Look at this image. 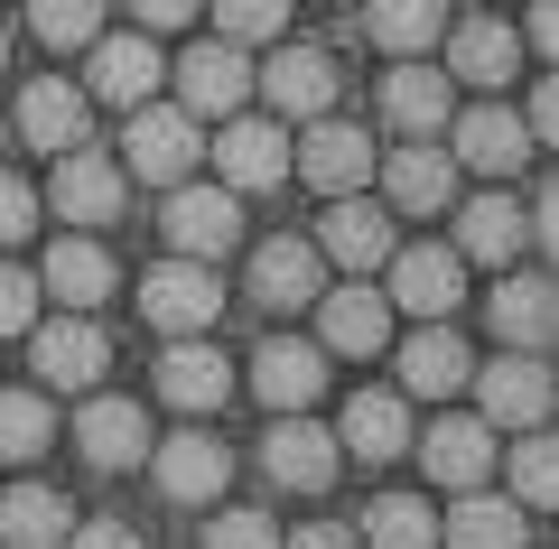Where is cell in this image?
Masks as SVG:
<instances>
[{
	"label": "cell",
	"instance_id": "1",
	"mask_svg": "<svg viewBox=\"0 0 559 549\" xmlns=\"http://www.w3.org/2000/svg\"><path fill=\"white\" fill-rule=\"evenodd\" d=\"M382 279H392V308H411V317H457V298H466V252L457 242H392L382 252Z\"/></svg>",
	"mask_w": 559,
	"mask_h": 549
},
{
	"label": "cell",
	"instance_id": "2",
	"mask_svg": "<svg viewBox=\"0 0 559 549\" xmlns=\"http://www.w3.org/2000/svg\"><path fill=\"white\" fill-rule=\"evenodd\" d=\"M140 317L159 335H205L224 317V279H215V261H197V252H178V261H159V271L140 279Z\"/></svg>",
	"mask_w": 559,
	"mask_h": 549
},
{
	"label": "cell",
	"instance_id": "3",
	"mask_svg": "<svg viewBox=\"0 0 559 549\" xmlns=\"http://www.w3.org/2000/svg\"><path fill=\"white\" fill-rule=\"evenodd\" d=\"M261 466H271L280 493H326V485H336V466H345V447H336V429H318L308 410H271Z\"/></svg>",
	"mask_w": 559,
	"mask_h": 549
},
{
	"label": "cell",
	"instance_id": "4",
	"mask_svg": "<svg viewBox=\"0 0 559 549\" xmlns=\"http://www.w3.org/2000/svg\"><path fill=\"white\" fill-rule=\"evenodd\" d=\"M103 363H112V345H103L94 317H57V326H28V373H38V392H94Z\"/></svg>",
	"mask_w": 559,
	"mask_h": 549
},
{
	"label": "cell",
	"instance_id": "5",
	"mask_svg": "<svg viewBox=\"0 0 559 549\" xmlns=\"http://www.w3.org/2000/svg\"><path fill=\"white\" fill-rule=\"evenodd\" d=\"M197 158H205V140H197L187 103H131V177L178 187V177H197Z\"/></svg>",
	"mask_w": 559,
	"mask_h": 549
},
{
	"label": "cell",
	"instance_id": "6",
	"mask_svg": "<svg viewBox=\"0 0 559 549\" xmlns=\"http://www.w3.org/2000/svg\"><path fill=\"white\" fill-rule=\"evenodd\" d=\"M476 401H485V429H540L550 419V363L540 354H503V363H476Z\"/></svg>",
	"mask_w": 559,
	"mask_h": 549
},
{
	"label": "cell",
	"instance_id": "7",
	"mask_svg": "<svg viewBox=\"0 0 559 549\" xmlns=\"http://www.w3.org/2000/svg\"><path fill=\"white\" fill-rule=\"evenodd\" d=\"M242 289H252L271 317H289V308H308V298L326 289V252H318V242H299V234H271V242H252Z\"/></svg>",
	"mask_w": 559,
	"mask_h": 549
},
{
	"label": "cell",
	"instance_id": "8",
	"mask_svg": "<svg viewBox=\"0 0 559 549\" xmlns=\"http://www.w3.org/2000/svg\"><path fill=\"white\" fill-rule=\"evenodd\" d=\"M168 242H178V252H197V261H224V252H234V242H242V196H234V187H187V177H178V187H168Z\"/></svg>",
	"mask_w": 559,
	"mask_h": 549
},
{
	"label": "cell",
	"instance_id": "9",
	"mask_svg": "<svg viewBox=\"0 0 559 549\" xmlns=\"http://www.w3.org/2000/svg\"><path fill=\"white\" fill-rule=\"evenodd\" d=\"M150 475H159L168 503H215V493L234 485V447H224V438H205V429L150 438Z\"/></svg>",
	"mask_w": 559,
	"mask_h": 549
},
{
	"label": "cell",
	"instance_id": "10",
	"mask_svg": "<svg viewBox=\"0 0 559 549\" xmlns=\"http://www.w3.org/2000/svg\"><path fill=\"white\" fill-rule=\"evenodd\" d=\"M261 94H271V112L280 121H318V112H336V57H326V47H280L271 65H261Z\"/></svg>",
	"mask_w": 559,
	"mask_h": 549
},
{
	"label": "cell",
	"instance_id": "11",
	"mask_svg": "<svg viewBox=\"0 0 559 549\" xmlns=\"http://www.w3.org/2000/svg\"><path fill=\"white\" fill-rule=\"evenodd\" d=\"M448 112H457V94H448V65L429 57H401L392 75H382V121H392L401 140H439Z\"/></svg>",
	"mask_w": 559,
	"mask_h": 549
},
{
	"label": "cell",
	"instance_id": "12",
	"mask_svg": "<svg viewBox=\"0 0 559 549\" xmlns=\"http://www.w3.org/2000/svg\"><path fill=\"white\" fill-rule=\"evenodd\" d=\"M373 158H382V150L355 131V121H326V112H318V131H308L299 150H289V168H299L308 187H318V196H355L364 177H373Z\"/></svg>",
	"mask_w": 559,
	"mask_h": 549
},
{
	"label": "cell",
	"instance_id": "13",
	"mask_svg": "<svg viewBox=\"0 0 559 549\" xmlns=\"http://www.w3.org/2000/svg\"><path fill=\"white\" fill-rule=\"evenodd\" d=\"M373 168H382V205L392 215H448V196H457V158L429 150V140H401Z\"/></svg>",
	"mask_w": 559,
	"mask_h": 549
},
{
	"label": "cell",
	"instance_id": "14",
	"mask_svg": "<svg viewBox=\"0 0 559 549\" xmlns=\"http://www.w3.org/2000/svg\"><path fill=\"white\" fill-rule=\"evenodd\" d=\"M47 205H57L66 224H84V234H94V224H112L121 215V168L103 150H57V177H47Z\"/></svg>",
	"mask_w": 559,
	"mask_h": 549
},
{
	"label": "cell",
	"instance_id": "15",
	"mask_svg": "<svg viewBox=\"0 0 559 549\" xmlns=\"http://www.w3.org/2000/svg\"><path fill=\"white\" fill-rule=\"evenodd\" d=\"M485 326H495V345H522V354H540V345H550V326H559L550 271H513V261H503L495 298H485Z\"/></svg>",
	"mask_w": 559,
	"mask_h": 549
},
{
	"label": "cell",
	"instance_id": "16",
	"mask_svg": "<svg viewBox=\"0 0 559 549\" xmlns=\"http://www.w3.org/2000/svg\"><path fill=\"white\" fill-rule=\"evenodd\" d=\"M466 373H476L466 335L448 317H419V335L401 345V401H448V392H466Z\"/></svg>",
	"mask_w": 559,
	"mask_h": 549
},
{
	"label": "cell",
	"instance_id": "17",
	"mask_svg": "<svg viewBox=\"0 0 559 549\" xmlns=\"http://www.w3.org/2000/svg\"><path fill=\"white\" fill-rule=\"evenodd\" d=\"M168 75H178V103H187V112H242V94H252V65H242V47L234 38H205V47H187V57L178 65H168Z\"/></svg>",
	"mask_w": 559,
	"mask_h": 549
},
{
	"label": "cell",
	"instance_id": "18",
	"mask_svg": "<svg viewBox=\"0 0 559 549\" xmlns=\"http://www.w3.org/2000/svg\"><path fill=\"white\" fill-rule=\"evenodd\" d=\"M308 308H318V345L326 354H382L392 345V298L364 289V271H355V289H318Z\"/></svg>",
	"mask_w": 559,
	"mask_h": 549
},
{
	"label": "cell",
	"instance_id": "19",
	"mask_svg": "<svg viewBox=\"0 0 559 549\" xmlns=\"http://www.w3.org/2000/svg\"><path fill=\"white\" fill-rule=\"evenodd\" d=\"M159 401H178V410H197V419L234 401V363L215 354V326H205V335H178V345L159 354Z\"/></svg>",
	"mask_w": 559,
	"mask_h": 549
},
{
	"label": "cell",
	"instance_id": "20",
	"mask_svg": "<svg viewBox=\"0 0 559 549\" xmlns=\"http://www.w3.org/2000/svg\"><path fill=\"white\" fill-rule=\"evenodd\" d=\"M318 252L336 261V271H382V252H392V205H364V187L355 196H326Z\"/></svg>",
	"mask_w": 559,
	"mask_h": 549
},
{
	"label": "cell",
	"instance_id": "21",
	"mask_svg": "<svg viewBox=\"0 0 559 549\" xmlns=\"http://www.w3.org/2000/svg\"><path fill=\"white\" fill-rule=\"evenodd\" d=\"M75 447H84V466H103V475L140 466V456H150V419H140V401L94 392V401L75 410Z\"/></svg>",
	"mask_w": 559,
	"mask_h": 549
},
{
	"label": "cell",
	"instance_id": "22",
	"mask_svg": "<svg viewBox=\"0 0 559 549\" xmlns=\"http://www.w3.org/2000/svg\"><path fill=\"white\" fill-rule=\"evenodd\" d=\"M84 57H94V94L103 103H121V112H131V103H150L159 94V75H168V57L150 38H112V28H94V38H84Z\"/></svg>",
	"mask_w": 559,
	"mask_h": 549
},
{
	"label": "cell",
	"instance_id": "23",
	"mask_svg": "<svg viewBox=\"0 0 559 549\" xmlns=\"http://www.w3.org/2000/svg\"><path fill=\"white\" fill-rule=\"evenodd\" d=\"M439 38H448V75L485 84V94H503V84L522 75V28H503L495 10H485V20H457V28H439Z\"/></svg>",
	"mask_w": 559,
	"mask_h": 549
},
{
	"label": "cell",
	"instance_id": "24",
	"mask_svg": "<svg viewBox=\"0 0 559 549\" xmlns=\"http://www.w3.org/2000/svg\"><path fill=\"white\" fill-rule=\"evenodd\" d=\"M448 140H457V168H485V177H513L522 158H532V131H522V112H503V103L448 112Z\"/></svg>",
	"mask_w": 559,
	"mask_h": 549
},
{
	"label": "cell",
	"instance_id": "25",
	"mask_svg": "<svg viewBox=\"0 0 559 549\" xmlns=\"http://www.w3.org/2000/svg\"><path fill=\"white\" fill-rule=\"evenodd\" d=\"M224 168V187L234 196H261V187H280L289 177V140H280V121H224V140H205Z\"/></svg>",
	"mask_w": 559,
	"mask_h": 549
},
{
	"label": "cell",
	"instance_id": "26",
	"mask_svg": "<svg viewBox=\"0 0 559 549\" xmlns=\"http://www.w3.org/2000/svg\"><path fill=\"white\" fill-rule=\"evenodd\" d=\"M336 447L355 456V466H392L401 447H411V401L401 392H355L336 419Z\"/></svg>",
	"mask_w": 559,
	"mask_h": 549
},
{
	"label": "cell",
	"instance_id": "27",
	"mask_svg": "<svg viewBox=\"0 0 559 549\" xmlns=\"http://www.w3.org/2000/svg\"><path fill=\"white\" fill-rule=\"evenodd\" d=\"M252 392L271 401V410H308V401L326 392V345H299V335H271V345L252 354Z\"/></svg>",
	"mask_w": 559,
	"mask_h": 549
},
{
	"label": "cell",
	"instance_id": "28",
	"mask_svg": "<svg viewBox=\"0 0 559 549\" xmlns=\"http://www.w3.org/2000/svg\"><path fill=\"white\" fill-rule=\"evenodd\" d=\"M411 447L429 456V485H448V493L495 475V429L485 419H429V438H411Z\"/></svg>",
	"mask_w": 559,
	"mask_h": 549
},
{
	"label": "cell",
	"instance_id": "29",
	"mask_svg": "<svg viewBox=\"0 0 559 549\" xmlns=\"http://www.w3.org/2000/svg\"><path fill=\"white\" fill-rule=\"evenodd\" d=\"M84 121H94V103H84L75 84L38 75V84L20 94V112H10V131H20L28 150H47V158H57V150H75V140H84Z\"/></svg>",
	"mask_w": 559,
	"mask_h": 549
},
{
	"label": "cell",
	"instance_id": "30",
	"mask_svg": "<svg viewBox=\"0 0 559 549\" xmlns=\"http://www.w3.org/2000/svg\"><path fill=\"white\" fill-rule=\"evenodd\" d=\"M522 196L513 187H495V196H476V205H457V252L466 261H485V271H503V261L522 252Z\"/></svg>",
	"mask_w": 559,
	"mask_h": 549
},
{
	"label": "cell",
	"instance_id": "31",
	"mask_svg": "<svg viewBox=\"0 0 559 549\" xmlns=\"http://www.w3.org/2000/svg\"><path fill=\"white\" fill-rule=\"evenodd\" d=\"M38 289H57L66 308H103V298H112V252H103L94 234H66V242H47V271H38Z\"/></svg>",
	"mask_w": 559,
	"mask_h": 549
},
{
	"label": "cell",
	"instance_id": "32",
	"mask_svg": "<svg viewBox=\"0 0 559 549\" xmlns=\"http://www.w3.org/2000/svg\"><path fill=\"white\" fill-rule=\"evenodd\" d=\"M439 540H448V549H522V503H503V493L466 485L457 512L439 522Z\"/></svg>",
	"mask_w": 559,
	"mask_h": 549
},
{
	"label": "cell",
	"instance_id": "33",
	"mask_svg": "<svg viewBox=\"0 0 559 549\" xmlns=\"http://www.w3.org/2000/svg\"><path fill=\"white\" fill-rule=\"evenodd\" d=\"M66 522H75V503L47 493V485H10V493H0V540H10V549H57Z\"/></svg>",
	"mask_w": 559,
	"mask_h": 549
},
{
	"label": "cell",
	"instance_id": "34",
	"mask_svg": "<svg viewBox=\"0 0 559 549\" xmlns=\"http://www.w3.org/2000/svg\"><path fill=\"white\" fill-rule=\"evenodd\" d=\"M439 28H448V0H373L364 10V38L392 47V57H429Z\"/></svg>",
	"mask_w": 559,
	"mask_h": 549
},
{
	"label": "cell",
	"instance_id": "35",
	"mask_svg": "<svg viewBox=\"0 0 559 549\" xmlns=\"http://www.w3.org/2000/svg\"><path fill=\"white\" fill-rule=\"evenodd\" d=\"M364 549H439L429 493H382V503H364Z\"/></svg>",
	"mask_w": 559,
	"mask_h": 549
},
{
	"label": "cell",
	"instance_id": "36",
	"mask_svg": "<svg viewBox=\"0 0 559 549\" xmlns=\"http://www.w3.org/2000/svg\"><path fill=\"white\" fill-rule=\"evenodd\" d=\"M57 447V410L47 392H0V466H28V456Z\"/></svg>",
	"mask_w": 559,
	"mask_h": 549
},
{
	"label": "cell",
	"instance_id": "37",
	"mask_svg": "<svg viewBox=\"0 0 559 549\" xmlns=\"http://www.w3.org/2000/svg\"><path fill=\"white\" fill-rule=\"evenodd\" d=\"M28 28H38L47 47H84L103 28V0H28Z\"/></svg>",
	"mask_w": 559,
	"mask_h": 549
},
{
	"label": "cell",
	"instance_id": "38",
	"mask_svg": "<svg viewBox=\"0 0 559 549\" xmlns=\"http://www.w3.org/2000/svg\"><path fill=\"white\" fill-rule=\"evenodd\" d=\"M550 493H559L550 438H522V447H513V503H522V512H550Z\"/></svg>",
	"mask_w": 559,
	"mask_h": 549
},
{
	"label": "cell",
	"instance_id": "39",
	"mask_svg": "<svg viewBox=\"0 0 559 549\" xmlns=\"http://www.w3.org/2000/svg\"><path fill=\"white\" fill-rule=\"evenodd\" d=\"M280 20H289V0H215V28L234 47H252V38H280Z\"/></svg>",
	"mask_w": 559,
	"mask_h": 549
},
{
	"label": "cell",
	"instance_id": "40",
	"mask_svg": "<svg viewBox=\"0 0 559 549\" xmlns=\"http://www.w3.org/2000/svg\"><path fill=\"white\" fill-rule=\"evenodd\" d=\"M38 271H20V261H0V335H28L38 326Z\"/></svg>",
	"mask_w": 559,
	"mask_h": 549
},
{
	"label": "cell",
	"instance_id": "41",
	"mask_svg": "<svg viewBox=\"0 0 559 549\" xmlns=\"http://www.w3.org/2000/svg\"><path fill=\"white\" fill-rule=\"evenodd\" d=\"M205 549H280V522L271 512H215L205 522Z\"/></svg>",
	"mask_w": 559,
	"mask_h": 549
},
{
	"label": "cell",
	"instance_id": "42",
	"mask_svg": "<svg viewBox=\"0 0 559 549\" xmlns=\"http://www.w3.org/2000/svg\"><path fill=\"white\" fill-rule=\"evenodd\" d=\"M28 234H38V187L0 177V252H10V242H28Z\"/></svg>",
	"mask_w": 559,
	"mask_h": 549
},
{
	"label": "cell",
	"instance_id": "43",
	"mask_svg": "<svg viewBox=\"0 0 559 549\" xmlns=\"http://www.w3.org/2000/svg\"><path fill=\"white\" fill-rule=\"evenodd\" d=\"M66 549H140L131 522H66Z\"/></svg>",
	"mask_w": 559,
	"mask_h": 549
},
{
	"label": "cell",
	"instance_id": "44",
	"mask_svg": "<svg viewBox=\"0 0 559 549\" xmlns=\"http://www.w3.org/2000/svg\"><path fill=\"white\" fill-rule=\"evenodd\" d=\"M522 131H532V150H550V131H559V94H550V84H532V103H522Z\"/></svg>",
	"mask_w": 559,
	"mask_h": 549
},
{
	"label": "cell",
	"instance_id": "45",
	"mask_svg": "<svg viewBox=\"0 0 559 549\" xmlns=\"http://www.w3.org/2000/svg\"><path fill=\"white\" fill-rule=\"evenodd\" d=\"M197 10H205V0H131V20H140V28H187Z\"/></svg>",
	"mask_w": 559,
	"mask_h": 549
},
{
	"label": "cell",
	"instance_id": "46",
	"mask_svg": "<svg viewBox=\"0 0 559 549\" xmlns=\"http://www.w3.org/2000/svg\"><path fill=\"white\" fill-rule=\"evenodd\" d=\"M559 47V10L550 0H532V20H522V57H550Z\"/></svg>",
	"mask_w": 559,
	"mask_h": 549
},
{
	"label": "cell",
	"instance_id": "47",
	"mask_svg": "<svg viewBox=\"0 0 559 549\" xmlns=\"http://www.w3.org/2000/svg\"><path fill=\"white\" fill-rule=\"evenodd\" d=\"M289 549H364V540L345 522H308V530H289Z\"/></svg>",
	"mask_w": 559,
	"mask_h": 549
},
{
	"label": "cell",
	"instance_id": "48",
	"mask_svg": "<svg viewBox=\"0 0 559 549\" xmlns=\"http://www.w3.org/2000/svg\"><path fill=\"white\" fill-rule=\"evenodd\" d=\"M0 65H10V28H0Z\"/></svg>",
	"mask_w": 559,
	"mask_h": 549
},
{
	"label": "cell",
	"instance_id": "49",
	"mask_svg": "<svg viewBox=\"0 0 559 549\" xmlns=\"http://www.w3.org/2000/svg\"><path fill=\"white\" fill-rule=\"evenodd\" d=\"M0 150H10V121H0Z\"/></svg>",
	"mask_w": 559,
	"mask_h": 549
}]
</instances>
